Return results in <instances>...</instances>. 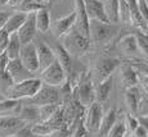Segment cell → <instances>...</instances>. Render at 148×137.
Masks as SVG:
<instances>
[{"mask_svg":"<svg viewBox=\"0 0 148 137\" xmlns=\"http://www.w3.org/2000/svg\"><path fill=\"white\" fill-rule=\"evenodd\" d=\"M9 4V0H0V8L1 7H5V5Z\"/></svg>","mask_w":148,"mask_h":137,"instance_id":"obj_48","label":"cell"},{"mask_svg":"<svg viewBox=\"0 0 148 137\" xmlns=\"http://www.w3.org/2000/svg\"><path fill=\"white\" fill-rule=\"evenodd\" d=\"M27 17H28V14H26V13H21V12L12 13L9 17V19H8L7 23H5L4 28H3V31H5L8 35L17 33L19 28L22 27V24L26 22Z\"/></svg>","mask_w":148,"mask_h":137,"instance_id":"obj_22","label":"cell"},{"mask_svg":"<svg viewBox=\"0 0 148 137\" xmlns=\"http://www.w3.org/2000/svg\"><path fill=\"white\" fill-rule=\"evenodd\" d=\"M19 60L22 64L30 71L31 73H35L39 71V58H38V50H36V44L30 42L22 46L21 54H19Z\"/></svg>","mask_w":148,"mask_h":137,"instance_id":"obj_12","label":"cell"},{"mask_svg":"<svg viewBox=\"0 0 148 137\" xmlns=\"http://www.w3.org/2000/svg\"><path fill=\"white\" fill-rule=\"evenodd\" d=\"M139 83L142 85V88H143L144 94H146V95H148V77L139 75Z\"/></svg>","mask_w":148,"mask_h":137,"instance_id":"obj_44","label":"cell"},{"mask_svg":"<svg viewBox=\"0 0 148 137\" xmlns=\"http://www.w3.org/2000/svg\"><path fill=\"white\" fill-rule=\"evenodd\" d=\"M94 86H95L97 102L103 104L108 99V96H110V94H111V90H112V77H110L106 81L101 82V83H98V85H94Z\"/></svg>","mask_w":148,"mask_h":137,"instance_id":"obj_26","label":"cell"},{"mask_svg":"<svg viewBox=\"0 0 148 137\" xmlns=\"http://www.w3.org/2000/svg\"><path fill=\"white\" fill-rule=\"evenodd\" d=\"M36 50H38V58H39V71L42 72L47 69L49 65H52L57 60L56 53H54L53 47L47 45L45 42L39 41L36 44Z\"/></svg>","mask_w":148,"mask_h":137,"instance_id":"obj_15","label":"cell"},{"mask_svg":"<svg viewBox=\"0 0 148 137\" xmlns=\"http://www.w3.org/2000/svg\"><path fill=\"white\" fill-rule=\"evenodd\" d=\"M101 1H103V3H104V0H101Z\"/></svg>","mask_w":148,"mask_h":137,"instance_id":"obj_49","label":"cell"},{"mask_svg":"<svg viewBox=\"0 0 148 137\" xmlns=\"http://www.w3.org/2000/svg\"><path fill=\"white\" fill-rule=\"evenodd\" d=\"M9 37L10 35H8L5 31H0V55L5 53L8 47V44H9Z\"/></svg>","mask_w":148,"mask_h":137,"instance_id":"obj_37","label":"cell"},{"mask_svg":"<svg viewBox=\"0 0 148 137\" xmlns=\"http://www.w3.org/2000/svg\"><path fill=\"white\" fill-rule=\"evenodd\" d=\"M127 5H129V13H130V24H133L138 31L143 33H148V26L142 18L140 12H139L138 7V0H126Z\"/></svg>","mask_w":148,"mask_h":137,"instance_id":"obj_19","label":"cell"},{"mask_svg":"<svg viewBox=\"0 0 148 137\" xmlns=\"http://www.w3.org/2000/svg\"><path fill=\"white\" fill-rule=\"evenodd\" d=\"M132 64L134 65L136 72H138L140 76L148 77V64H146V63H142V62H134V63H132Z\"/></svg>","mask_w":148,"mask_h":137,"instance_id":"obj_40","label":"cell"},{"mask_svg":"<svg viewBox=\"0 0 148 137\" xmlns=\"http://www.w3.org/2000/svg\"><path fill=\"white\" fill-rule=\"evenodd\" d=\"M53 50L56 53V58L57 60L59 62V64L62 65V68L64 69L67 75V78H70V76L72 75L73 72V67H72V56L67 53V50L64 49L62 45L59 44H56L53 46Z\"/></svg>","mask_w":148,"mask_h":137,"instance_id":"obj_21","label":"cell"},{"mask_svg":"<svg viewBox=\"0 0 148 137\" xmlns=\"http://www.w3.org/2000/svg\"><path fill=\"white\" fill-rule=\"evenodd\" d=\"M139 115H148V95H146V94L142 95V100L138 110V117Z\"/></svg>","mask_w":148,"mask_h":137,"instance_id":"obj_38","label":"cell"},{"mask_svg":"<svg viewBox=\"0 0 148 137\" xmlns=\"http://www.w3.org/2000/svg\"><path fill=\"white\" fill-rule=\"evenodd\" d=\"M120 81L122 83V87L126 88H132L136 87L139 83V73L136 72V69L134 68V65L132 63H125L121 65L120 69Z\"/></svg>","mask_w":148,"mask_h":137,"instance_id":"obj_16","label":"cell"},{"mask_svg":"<svg viewBox=\"0 0 148 137\" xmlns=\"http://www.w3.org/2000/svg\"><path fill=\"white\" fill-rule=\"evenodd\" d=\"M90 39L84 36L81 32H79L75 27L67 33L63 37V44L62 46L67 50V53L70 54L71 56H75V58H79V56L84 55L90 47Z\"/></svg>","mask_w":148,"mask_h":137,"instance_id":"obj_3","label":"cell"},{"mask_svg":"<svg viewBox=\"0 0 148 137\" xmlns=\"http://www.w3.org/2000/svg\"><path fill=\"white\" fill-rule=\"evenodd\" d=\"M76 13V24L75 28L81 32L84 36L89 37V17L86 13V7H85V0H75V9Z\"/></svg>","mask_w":148,"mask_h":137,"instance_id":"obj_13","label":"cell"},{"mask_svg":"<svg viewBox=\"0 0 148 137\" xmlns=\"http://www.w3.org/2000/svg\"><path fill=\"white\" fill-rule=\"evenodd\" d=\"M10 12H5V10H0V31L4 28L5 23H7V21L9 19L10 17Z\"/></svg>","mask_w":148,"mask_h":137,"instance_id":"obj_43","label":"cell"},{"mask_svg":"<svg viewBox=\"0 0 148 137\" xmlns=\"http://www.w3.org/2000/svg\"><path fill=\"white\" fill-rule=\"evenodd\" d=\"M138 121H139V124H140L148 133V115H139Z\"/></svg>","mask_w":148,"mask_h":137,"instance_id":"obj_45","label":"cell"},{"mask_svg":"<svg viewBox=\"0 0 148 137\" xmlns=\"http://www.w3.org/2000/svg\"><path fill=\"white\" fill-rule=\"evenodd\" d=\"M142 95H143V94L140 92V90L138 88V86L132 87V88H126V90H125V104H126L130 114H133V115L138 114Z\"/></svg>","mask_w":148,"mask_h":137,"instance_id":"obj_20","label":"cell"},{"mask_svg":"<svg viewBox=\"0 0 148 137\" xmlns=\"http://www.w3.org/2000/svg\"><path fill=\"white\" fill-rule=\"evenodd\" d=\"M47 8H48L47 5L40 4L38 0H25L23 3H21L16 8V10L21 13H26V14H35L42 9H47Z\"/></svg>","mask_w":148,"mask_h":137,"instance_id":"obj_29","label":"cell"},{"mask_svg":"<svg viewBox=\"0 0 148 137\" xmlns=\"http://www.w3.org/2000/svg\"><path fill=\"white\" fill-rule=\"evenodd\" d=\"M35 18H36V27H38L39 32L41 33L48 32L49 28L52 27V21H50V14L48 8L35 13Z\"/></svg>","mask_w":148,"mask_h":137,"instance_id":"obj_28","label":"cell"},{"mask_svg":"<svg viewBox=\"0 0 148 137\" xmlns=\"http://www.w3.org/2000/svg\"><path fill=\"white\" fill-rule=\"evenodd\" d=\"M75 24H76V13L71 12L70 14H67V16L56 19L52 23L50 31H52L54 37H57V39L64 37V36L75 27Z\"/></svg>","mask_w":148,"mask_h":137,"instance_id":"obj_11","label":"cell"},{"mask_svg":"<svg viewBox=\"0 0 148 137\" xmlns=\"http://www.w3.org/2000/svg\"><path fill=\"white\" fill-rule=\"evenodd\" d=\"M25 0H9V7H12V8H14V9H16L17 7H18L19 4H21V3H23Z\"/></svg>","mask_w":148,"mask_h":137,"instance_id":"obj_46","label":"cell"},{"mask_svg":"<svg viewBox=\"0 0 148 137\" xmlns=\"http://www.w3.org/2000/svg\"><path fill=\"white\" fill-rule=\"evenodd\" d=\"M117 122V112L116 109H110L107 113H104V117L102 119L101 127L98 131V136L99 137H107V135L111 132V130L113 128V125Z\"/></svg>","mask_w":148,"mask_h":137,"instance_id":"obj_24","label":"cell"},{"mask_svg":"<svg viewBox=\"0 0 148 137\" xmlns=\"http://www.w3.org/2000/svg\"><path fill=\"white\" fill-rule=\"evenodd\" d=\"M9 63V58L7 56V54H1L0 55V78L3 79H9V77L7 76V65ZM10 81V79H9ZM12 83V82H10Z\"/></svg>","mask_w":148,"mask_h":137,"instance_id":"obj_35","label":"cell"},{"mask_svg":"<svg viewBox=\"0 0 148 137\" xmlns=\"http://www.w3.org/2000/svg\"><path fill=\"white\" fill-rule=\"evenodd\" d=\"M14 137H39L38 135H35V133L32 132V130H31V127H28L26 125L25 128H22L19 132H17V135Z\"/></svg>","mask_w":148,"mask_h":137,"instance_id":"obj_41","label":"cell"},{"mask_svg":"<svg viewBox=\"0 0 148 137\" xmlns=\"http://www.w3.org/2000/svg\"><path fill=\"white\" fill-rule=\"evenodd\" d=\"M73 92H75V99H76V101H77V104L84 108V109H88V108L92 106L97 101L95 86H94V82H93L90 76L81 79L77 83V86L75 87Z\"/></svg>","mask_w":148,"mask_h":137,"instance_id":"obj_5","label":"cell"},{"mask_svg":"<svg viewBox=\"0 0 148 137\" xmlns=\"http://www.w3.org/2000/svg\"><path fill=\"white\" fill-rule=\"evenodd\" d=\"M119 65H120V60L117 58L107 55L98 58L94 63L92 72V79L94 82V85H98L101 82L106 81L110 77H112V73L115 72V69Z\"/></svg>","mask_w":148,"mask_h":137,"instance_id":"obj_4","label":"cell"},{"mask_svg":"<svg viewBox=\"0 0 148 137\" xmlns=\"http://www.w3.org/2000/svg\"><path fill=\"white\" fill-rule=\"evenodd\" d=\"M59 101V91L57 87L42 85L38 94L34 98L26 100V104L34 105V106H45V105L58 104Z\"/></svg>","mask_w":148,"mask_h":137,"instance_id":"obj_7","label":"cell"},{"mask_svg":"<svg viewBox=\"0 0 148 137\" xmlns=\"http://www.w3.org/2000/svg\"><path fill=\"white\" fill-rule=\"evenodd\" d=\"M117 45H119V49L122 51V54L129 56V58H135L138 54H140L135 33H129V35L124 36V37L119 41Z\"/></svg>","mask_w":148,"mask_h":137,"instance_id":"obj_18","label":"cell"},{"mask_svg":"<svg viewBox=\"0 0 148 137\" xmlns=\"http://www.w3.org/2000/svg\"><path fill=\"white\" fill-rule=\"evenodd\" d=\"M127 137H148V133L142 125H139L134 132L130 133V135H127Z\"/></svg>","mask_w":148,"mask_h":137,"instance_id":"obj_42","label":"cell"},{"mask_svg":"<svg viewBox=\"0 0 148 137\" xmlns=\"http://www.w3.org/2000/svg\"><path fill=\"white\" fill-rule=\"evenodd\" d=\"M125 121V125H126V130H127V135H130V133H133L136 128L139 127V121H138V117L133 115V114H126L124 118Z\"/></svg>","mask_w":148,"mask_h":137,"instance_id":"obj_34","label":"cell"},{"mask_svg":"<svg viewBox=\"0 0 148 137\" xmlns=\"http://www.w3.org/2000/svg\"><path fill=\"white\" fill-rule=\"evenodd\" d=\"M19 118H22L25 122H36L40 119V114H39V106H34V105L25 104L22 106Z\"/></svg>","mask_w":148,"mask_h":137,"instance_id":"obj_31","label":"cell"},{"mask_svg":"<svg viewBox=\"0 0 148 137\" xmlns=\"http://www.w3.org/2000/svg\"><path fill=\"white\" fill-rule=\"evenodd\" d=\"M135 37L138 41V47L140 54L148 58V33H143L138 31V32H135Z\"/></svg>","mask_w":148,"mask_h":137,"instance_id":"obj_32","label":"cell"},{"mask_svg":"<svg viewBox=\"0 0 148 137\" xmlns=\"http://www.w3.org/2000/svg\"><path fill=\"white\" fill-rule=\"evenodd\" d=\"M138 7H139V12H140L142 18L144 19V22L148 26V4L146 0H138Z\"/></svg>","mask_w":148,"mask_h":137,"instance_id":"obj_39","label":"cell"},{"mask_svg":"<svg viewBox=\"0 0 148 137\" xmlns=\"http://www.w3.org/2000/svg\"><path fill=\"white\" fill-rule=\"evenodd\" d=\"M22 46H23V45H22V42H21V40H19L18 35H17V33L10 35L9 44H8V47H7V50H5V54H7V56L9 58V60H13V59L19 58Z\"/></svg>","mask_w":148,"mask_h":137,"instance_id":"obj_27","label":"cell"},{"mask_svg":"<svg viewBox=\"0 0 148 137\" xmlns=\"http://www.w3.org/2000/svg\"><path fill=\"white\" fill-rule=\"evenodd\" d=\"M88 135H89V131L86 130V127L84 125V122H82V119H81L80 123L76 125L75 131L72 132L71 137H88Z\"/></svg>","mask_w":148,"mask_h":137,"instance_id":"obj_36","label":"cell"},{"mask_svg":"<svg viewBox=\"0 0 148 137\" xmlns=\"http://www.w3.org/2000/svg\"><path fill=\"white\" fill-rule=\"evenodd\" d=\"M85 7H86L89 21H101L106 22V23H111L106 13L103 1H101V0H85Z\"/></svg>","mask_w":148,"mask_h":137,"instance_id":"obj_14","label":"cell"},{"mask_svg":"<svg viewBox=\"0 0 148 137\" xmlns=\"http://www.w3.org/2000/svg\"><path fill=\"white\" fill-rule=\"evenodd\" d=\"M40 79L44 85L52 87H61L68 81L66 72L58 60H56L52 65H49L47 69L42 71L40 73Z\"/></svg>","mask_w":148,"mask_h":137,"instance_id":"obj_6","label":"cell"},{"mask_svg":"<svg viewBox=\"0 0 148 137\" xmlns=\"http://www.w3.org/2000/svg\"><path fill=\"white\" fill-rule=\"evenodd\" d=\"M42 81L40 78H32L22 81L19 83L9 85L5 90L7 99H14V100H28L36 95L42 87Z\"/></svg>","mask_w":148,"mask_h":137,"instance_id":"obj_1","label":"cell"},{"mask_svg":"<svg viewBox=\"0 0 148 137\" xmlns=\"http://www.w3.org/2000/svg\"><path fill=\"white\" fill-rule=\"evenodd\" d=\"M38 1L40 3V4H44V5H47V7H48V5H49V3L53 1V0H38Z\"/></svg>","mask_w":148,"mask_h":137,"instance_id":"obj_47","label":"cell"},{"mask_svg":"<svg viewBox=\"0 0 148 137\" xmlns=\"http://www.w3.org/2000/svg\"><path fill=\"white\" fill-rule=\"evenodd\" d=\"M27 123L19 117L0 115V137H14Z\"/></svg>","mask_w":148,"mask_h":137,"instance_id":"obj_9","label":"cell"},{"mask_svg":"<svg viewBox=\"0 0 148 137\" xmlns=\"http://www.w3.org/2000/svg\"><path fill=\"white\" fill-rule=\"evenodd\" d=\"M103 117H104L103 106H102V104H99L97 101L92 106L85 109L82 122H84V125L86 127V130L89 131V133H94V132L98 133Z\"/></svg>","mask_w":148,"mask_h":137,"instance_id":"obj_8","label":"cell"},{"mask_svg":"<svg viewBox=\"0 0 148 137\" xmlns=\"http://www.w3.org/2000/svg\"><path fill=\"white\" fill-rule=\"evenodd\" d=\"M146 1H147V4H148V0H146Z\"/></svg>","mask_w":148,"mask_h":137,"instance_id":"obj_50","label":"cell"},{"mask_svg":"<svg viewBox=\"0 0 148 137\" xmlns=\"http://www.w3.org/2000/svg\"><path fill=\"white\" fill-rule=\"evenodd\" d=\"M107 137H127V130L125 125V121H117L111 132L107 135Z\"/></svg>","mask_w":148,"mask_h":137,"instance_id":"obj_33","label":"cell"},{"mask_svg":"<svg viewBox=\"0 0 148 137\" xmlns=\"http://www.w3.org/2000/svg\"><path fill=\"white\" fill-rule=\"evenodd\" d=\"M36 31H38V27H36V18L35 14H28L26 22L22 24V27L18 30L17 35H18L19 40H21L22 45H26L32 42V39L35 36Z\"/></svg>","mask_w":148,"mask_h":137,"instance_id":"obj_17","label":"cell"},{"mask_svg":"<svg viewBox=\"0 0 148 137\" xmlns=\"http://www.w3.org/2000/svg\"><path fill=\"white\" fill-rule=\"evenodd\" d=\"M22 104L19 100L14 99H7L0 101V115H13V117H19L22 110Z\"/></svg>","mask_w":148,"mask_h":137,"instance_id":"obj_23","label":"cell"},{"mask_svg":"<svg viewBox=\"0 0 148 137\" xmlns=\"http://www.w3.org/2000/svg\"><path fill=\"white\" fill-rule=\"evenodd\" d=\"M116 32H117V26L115 23H106L101 21L89 22V39L90 42L97 46L108 44Z\"/></svg>","mask_w":148,"mask_h":137,"instance_id":"obj_2","label":"cell"},{"mask_svg":"<svg viewBox=\"0 0 148 137\" xmlns=\"http://www.w3.org/2000/svg\"><path fill=\"white\" fill-rule=\"evenodd\" d=\"M119 7H120V0H104V8L111 23L116 24L117 22H120Z\"/></svg>","mask_w":148,"mask_h":137,"instance_id":"obj_30","label":"cell"},{"mask_svg":"<svg viewBox=\"0 0 148 137\" xmlns=\"http://www.w3.org/2000/svg\"><path fill=\"white\" fill-rule=\"evenodd\" d=\"M31 130L38 136H50L59 131V124L54 123L53 121L49 122H38L31 125Z\"/></svg>","mask_w":148,"mask_h":137,"instance_id":"obj_25","label":"cell"},{"mask_svg":"<svg viewBox=\"0 0 148 137\" xmlns=\"http://www.w3.org/2000/svg\"><path fill=\"white\" fill-rule=\"evenodd\" d=\"M7 76L9 77L12 83H19L22 81L32 78L34 73H31L30 71L22 64V62L19 60V58L9 60L7 65Z\"/></svg>","mask_w":148,"mask_h":137,"instance_id":"obj_10","label":"cell"}]
</instances>
